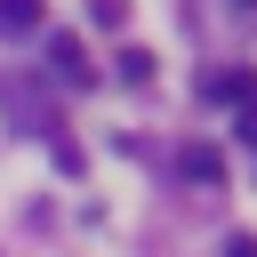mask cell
I'll return each mask as SVG.
<instances>
[{"label":"cell","mask_w":257,"mask_h":257,"mask_svg":"<svg viewBox=\"0 0 257 257\" xmlns=\"http://www.w3.org/2000/svg\"><path fill=\"white\" fill-rule=\"evenodd\" d=\"M0 112H8L24 137H56V104H48V88H40L32 72H0Z\"/></svg>","instance_id":"6da1fadb"},{"label":"cell","mask_w":257,"mask_h":257,"mask_svg":"<svg viewBox=\"0 0 257 257\" xmlns=\"http://www.w3.org/2000/svg\"><path fill=\"white\" fill-rule=\"evenodd\" d=\"M48 72H56V80H72V88H88V64H80V40H64V32H56V40H48Z\"/></svg>","instance_id":"7a4b0ae2"},{"label":"cell","mask_w":257,"mask_h":257,"mask_svg":"<svg viewBox=\"0 0 257 257\" xmlns=\"http://www.w3.org/2000/svg\"><path fill=\"white\" fill-rule=\"evenodd\" d=\"M177 169H185L193 185H217V177H225V153H217V145H185V153H177Z\"/></svg>","instance_id":"3957f363"},{"label":"cell","mask_w":257,"mask_h":257,"mask_svg":"<svg viewBox=\"0 0 257 257\" xmlns=\"http://www.w3.org/2000/svg\"><path fill=\"white\" fill-rule=\"evenodd\" d=\"M209 96H217V104H257V72H217Z\"/></svg>","instance_id":"277c9868"},{"label":"cell","mask_w":257,"mask_h":257,"mask_svg":"<svg viewBox=\"0 0 257 257\" xmlns=\"http://www.w3.org/2000/svg\"><path fill=\"white\" fill-rule=\"evenodd\" d=\"M40 24V0H0V32L16 40V32H32Z\"/></svg>","instance_id":"5b68a950"},{"label":"cell","mask_w":257,"mask_h":257,"mask_svg":"<svg viewBox=\"0 0 257 257\" xmlns=\"http://www.w3.org/2000/svg\"><path fill=\"white\" fill-rule=\"evenodd\" d=\"M112 64H120V80H128V88H145V80H153V56H145V48H120Z\"/></svg>","instance_id":"8992f818"},{"label":"cell","mask_w":257,"mask_h":257,"mask_svg":"<svg viewBox=\"0 0 257 257\" xmlns=\"http://www.w3.org/2000/svg\"><path fill=\"white\" fill-rule=\"evenodd\" d=\"M225 257H257V241H249V233H233V241H225Z\"/></svg>","instance_id":"52a82bcc"},{"label":"cell","mask_w":257,"mask_h":257,"mask_svg":"<svg viewBox=\"0 0 257 257\" xmlns=\"http://www.w3.org/2000/svg\"><path fill=\"white\" fill-rule=\"evenodd\" d=\"M249 8H257V0H249Z\"/></svg>","instance_id":"ba28073f"}]
</instances>
